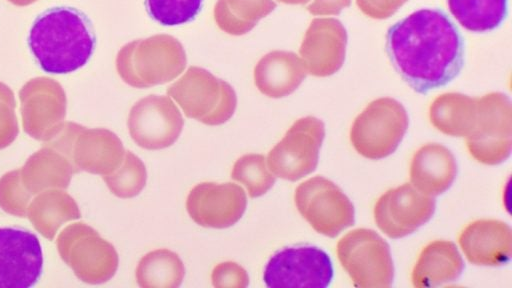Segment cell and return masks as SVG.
I'll use <instances>...</instances> for the list:
<instances>
[{
	"label": "cell",
	"instance_id": "obj_1",
	"mask_svg": "<svg viewBox=\"0 0 512 288\" xmlns=\"http://www.w3.org/2000/svg\"><path fill=\"white\" fill-rule=\"evenodd\" d=\"M386 52L401 78L426 94L456 78L464 65V39L439 8H423L397 21L387 31Z\"/></svg>",
	"mask_w": 512,
	"mask_h": 288
},
{
	"label": "cell",
	"instance_id": "obj_2",
	"mask_svg": "<svg viewBox=\"0 0 512 288\" xmlns=\"http://www.w3.org/2000/svg\"><path fill=\"white\" fill-rule=\"evenodd\" d=\"M27 44L44 72L68 74L88 63L95 50L96 35L84 12L74 7L56 6L35 18Z\"/></svg>",
	"mask_w": 512,
	"mask_h": 288
},
{
	"label": "cell",
	"instance_id": "obj_3",
	"mask_svg": "<svg viewBox=\"0 0 512 288\" xmlns=\"http://www.w3.org/2000/svg\"><path fill=\"white\" fill-rule=\"evenodd\" d=\"M181 43L169 35H156L128 43L118 52L119 76L135 88L164 84L178 77L186 67Z\"/></svg>",
	"mask_w": 512,
	"mask_h": 288
},
{
	"label": "cell",
	"instance_id": "obj_4",
	"mask_svg": "<svg viewBox=\"0 0 512 288\" xmlns=\"http://www.w3.org/2000/svg\"><path fill=\"white\" fill-rule=\"evenodd\" d=\"M465 142L470 156L484 165L504 162L512 148V105L501 92L476 98Z\"/></svg>",
	"mask_w": 512,
	"mask_h": 288
},
{
	"label": "cell",
	"instance_id": "obj_5",
	"mask_svg": "<svg viewBox=\"0 0 512 288\" xmlns=\"http://www.w3.org/2000/svg\"><path fill=\"white\" fill-rule=\"evenodd\" d=\"M167 94L181 107L186 117L217 126L234 114L236 93L231 85L209 71L191 66L167 89Z\"/></svg>",
	"mask_w": 512,
	"mask_h": 288
},
{
	"label": "cell",
	"instance_id": "obj_6",
	"mask_svg": "<svg viewBox=\"0 0 512 288\" xmlns=\"http://www.w3.org/2000/svg\"><path fill=\"white\" fill-rule=\"evenodd\" d=\"M45 144L64 155L78 172L102 176L115 171L125 155L120 138L112 131L89 129L74 122L63 123Z\"/></svg>",
	"mask_w": 512,
	"mask_h": 288
},
{
	"label": "cell",
	"instance_id": "obj_7",
	"mask_svg": "<svg viewBox=\"0 0 512 288\" xmlns=\"http://www.w3.org/2000/svg\"><path fill=\"white\" fill-rule=\"evenodd\" d=\"M409 118L404 106L390 97L370 102L355 118L350 142L361 156L379 160L391 155L408 129Z\"/></svg>",
	"mask_w": 512,
	"mask_h": 288
},
{
	"label": "cell",
	"instance_id": "obj_8",
	"mask_svg": "<svg viewBox=\"0 0 512 288\" xmlns=\"http://www.w3.org/2000/svg\"><path fill=\"white\" fill-rule=\"evenodd\" d=\"M337 257L353 284L361 288L392 285L394 266L388 243L374 230L357 228L337 243Z\"/></svg>",
	"mask_w": 512,
	"mask_h": 288
},
{
	"label": "cell",
	"instance_id": "obj_9",
	"mask_svg": "<svg viewBox=\"0 0 512 288\" xmlns=\"http://www.w3.org/2000/svg\"><path fill=\"white\" fill-rule=\"evenodd\" d=\"M61 259L81 281L101 284L116 273L119 258L114 246L84 222L64 228L57 238Z\"/></svg>",
	"mask_w": 512,
	"mask_h": 288
},
{
	"label": "cell",
	"instance_id": "obj_10",
	"mask_svg": "<svg viewBox=\"0 0 512 288\" xmlns=\"http://www.w3.org/2000/svg\"><path fill=\"white\" fill-rule=\"evenodd\" d=\"M294 202L301 216L324 236L334 238L354 224L353 204L334 182L322 176L300 183Z\"/></svg>",
	"mask_w": 512,
	"mask_h": 288
},
{
	"label": "cell",
	"instance_id": "obj_11",
	"mask_svg": "<svg viewBox=\"0 0 512 288\" xmlns=\"http://www.w3.org/2000/svg\"><path fill=\"white\" fill-rule=\"evenodd\" d=\"M324 137L322 120L314 116L296 120L269 151L266 161L270 171L288 181H297L312 173L317 167Z\"/></svg>",
	"mask_w": 512,
	"mask_h": 288
},
{
	"label": "cell",
	"instance_id": "obj_12",
	"mask_svg": "<svg viewBox=\"0 0 512 288\" xmlns=\"http://www.w3.org/2000/svg\"><path fill=\"white\" fill-rule=\"evenodd\" d=\"M333 278L330 257L316 246L286 247L273 254L265 265L263 280L266 286L328 287Z\"/></svg>",
	"mask_w": 512,
	"mask_h": 288
},
{
	"label": "cell",
	"instance_id": "obj_13",
	"mask_svg": "<svg viewBox=\"0 0 512 288\" xmlns=\"http://www.w3.org/2000/svg\"><path fill=\"white\" fill-rule=\"evenodd\" d=\"M184 126L183 117L169 96L149 95L131 108L127 127L141 148L161 150L173 145Z\"/></svg>",
	"mask_w": 512,
	"mask_h": 288
},
{
	"label": "cell",
	"instance_id": "obj_14",
	"mask_svg": "<svg viewBox=\"0 0 512 288\" xmlns=\"http://www.w3.org/2000/svg\"><path fill=\"white\" fill-rule=\"evenodd\" d=\"M436 208L434 197L405 183L389 189L375 203L373 216L378 228L389 238L405 237L427 223Z\"/></svg>",
	"mask_w": 512,
	"mask_h": 288
},
{
	"label": "cell",
	"instance_id": "obj_15",
	"mask_svg": "<svg viewBox=\"0 0 512 288\" xmlns=\"http://www.w3.org/2000/svg\"><path fill=\"white\" fill-rule=\"evenodd\" d=\"M19 98L24 131L36 140H50L66 117V96L61 85L50 78H34L22 87Z\"/></svg>",
	"mask_w": 512,
	"mask_h": 288
},
{
	"label": "cell",
	"instance_id": "obj_16",
	"mask_svg": "<svg viewBox=\"0 0 512 288\" xmlns=\"http://www.w3.org/2000/svg\"><path fill=\"white\" fill-rule=\"evenodd\" d=\"M43 272L38 237L21 227L0 228V288H31Z\"/></svg>",
	"mask_w": 512,
	"mask_h": 288
},
{
	"label": "cell",
	"instance_id": "obj_17",
	"mask_svg": "<svg viewBox=\"0 0 512 288\" xmlns=\"http://www.w3.org/2000/svg\"><path fill=\"white\" fill-rule=\"evenodd\" d=\"M247 206L244 189L232 182H202L194 186L186 199L191 219L207 228L224 229L236 224Z\"/></svg>",
	"mask_w": 512,
	"mask_h": 288
},
{
	"label": "cell",
	"instance_id": "obj_18",
	"mask_svg": "<svg viewBox=\"0 0 512 288\" xmlns=\"http://www.w3.org/2000/svg\"><path fill=\"white\" fill-rule=\"evenodd\" d=\"M346 46L347 32L341 21L313 19L299 49L306 72L316 77L333 75L344 63Z\"/></svg>",
	"mask_w": 512,
	"mask_h": 288
},
{
	"label": "cell",
	"instance_id": "obj_19",
	"mask_svg": "<svg viewBox=\"0 0 512 288\" xmlns=\"http://www.w3.org/2000/svg\"><path fill=\"white\" fill-rule=\"evenodd\" d=\"M458 243L467 260L478 266H501L511 259L512 231L504 221L478 219L460 232Z\"/></svg>",
	"mask_w": 512,
	"mask_h": 288
},
{
	"label": "cell",
	"instance_id": "obj_20",
	"mask_svg": "<svg viewBox=\"0 0 512 288\" xmlns=\"http://www.w3.org/2000/svg\"><path fill=\"white\" fill-rule=\"evenodd\" d=\"M457 175L453 153L439 143L421 146L411 159L410 183L422 193L435 197L450 188Z\"/></svg>",
	"mask_w": 512,
	"mask_h": 288
},
{
	"label": "cell",
	"instance_id": "obj_21",
	"mask_svg": "<svg viewBox=\"0 0 512 288\" xmlns=\"http://www.w3.org/2000/svg\"><path fill=\"white\" fill-rule=\"evenodd\" d=\"M464 269V261L457 246L448 240L428 243L420 252L412 269L414 287H436L457 280Z\"/></svg>",
	"mask_w": 512,
	"mask_h": 288
},
{
	"label": "cell",
	"instance_id": "obj_22",
	"mask_svg": "<svg viewBox=\"0 0 512 288\" xmlns=\"http://www.w3.org/2000/svg\"><path fill=\"white\" fill-rule=\"evenodd\" d=\"M301 58L293 52L272 51L262 57L254 69L258 90L270 98L293 93L306 77Z\"/></svg>",
	"mask_w": 512,
	"mask_h": 288
},
{
	"label": "cell",
	"instance_id": "obj_23",
	"mask_svg": "<svg viewBox=\"0 0 512 288\" xmlns=\"http://www.w3.org/2000/svg\"><path fill=\"white\" fill-rule=\"evenodd\" d=\"M77 172L64 155L46 145L20 168L21 181L32 196L48 188L66 189Z\"/></svg>",
	"mask_w": 512,
	"mask_h": 288
},
{
	"label": "cell",
	"instance_id": "obj_24",
	"mask_svg": "<svg viewBox=\"0 0 512 288\" xmlns=\"http://www.w3.org/2000/svg\"><path fill=\"white\" fill-rule=\"evenodd\" d=\"M26 216L34 228L52 241L66 222L81 217L75 200L63 190H45L28 205Z\"/></svg>",
	"mask_w": 512,
	"mask_h": 288
},
{
	"label": "cell",
	"instance_id": "obj_25",
	"mask_svg": "<svg viewBox=\"0 0 512 288\" xmlns=\"http://www.w3.org/2000/svg\"><path fill=\"white\" fill-rule=\"evenodd\" d=\"M476 98L461 93L439 95L429 107V120L443 134L465 137L475 109Z\"/></svg>",
	"mask_w": 512,
	"mask_h": 288
},
{
	"label": "cell",
	"instance_id": "obj_26",
	"mask_svg": "<svg viewBox=\"0 0 512 288\" xmlns=\"http://www.w3.org/2000/svg\"><path fill=\"white\" fill-rule=\"evenodd\" d=\"M185 267L175 252L156 249L144 255L135 271L137 284L142 288H176L182 284Z\"/></svg>",
	"mask_w": 512,
	"mask_h": 288
},
{
	"label": "cell",
	"instance_id": "obj_27",
	"mask_svg": "<svg viewBox=\"0 0 512 288\" xmlns=\"http://www.w3.org/2000/svg\"><path fill=\"white\" fill-rule=\"evenodd\" d=\"M276 8L273 0H218L214 18L220 29L232 35H242Z\"/></svg>",
	"mask_w": 512,
	"mask_h": 288
},
{
	"label": "cell",
	"instance_id": "obj_28",
	"mask_svg": "<svg viewBox=\"0 0 512 288\" xmlns=\"http://www.w3.org/2000/svg\"><path fill=\"white\" fill-rule=\"evenodd\" d=\"M458 23L474 33L498 28L508 15V0H447Z\"/></svg>",
	"mask_w": 512,
	"mask_h": 288
},
{
	"label": "cell",
	"instance_id": "obj_29",
	"mask_svg": "<svg viewBox=\"0 0 512 288\" xmlns=\"http://www.w3.org/2000/svg\"><path fill=\"white\" fill-rule=\"evenodd\" d=\"M102 178L112 194L122 199H129L139 195L144 189L147 171L143 161L127 150L120 166Z\"/></svg>",
	"mask_w": 512,
	"mask_h": 288
},
{
	"label": "cell",
	"instance_id": "obj_30",
	"mask_svg": "<svg viewBox=\"0 0 512 288\" xmlns=\"http://www.w3.org/2000/svg\"><path fill=\"white\" fill-rule=\"evenodd\" d=\"M231 178L244 185L251 198L267 193L276 181L262 154H245L238 158L232 167Z\"/></svg>",
	"mask_w": 512,
	"mask_h": 288
},
{
	"label": "cell",
	"instance_id": "obj_31",
	"mask_svg": "<svg viewBox=\"0 0 512 288\" xmlns=\"http://www.w3.org/2000/svg\"><path fill=\"white\" fill-rule=\"evenodd\" d=\"M203 0H145L149 16L163 26H178L196 18Z\"/></svg>",
	"mask_w": 512,
	"mask_h": 288
},
{
	"label": "cell",
	"instance_id": "obj_32",
	"mask_svg": "<svg viewBox=\"0 0 512 288\" xmlns=\"http://www.w3.org/2000/svg\"><path fill=\"white\" fill-rule=\"evenodd\" d=\"M31 196L21 181L20 169L7 172L0 178V207L5 212L26 217Z\"/></svg>",
	"mask_w": 512,
	"mask_h": 288
},
{
	"label": "cell",
	"instance_id": "obj_33",
	"mask_svg": "<svg viewBox=\"0 0 512 288\" xmlns=\"http://www.w3.org/2000/svg\"><path fill=\"white\" fill-rule=\"evenodd\" d=\"M15 105L12 90L0 82V149L9 146L18 136Z\"/></svg>",
	"mask_w": 512,
	"mask_h": 288
},
{
	"label": "cell",
	"instance_id": "obj_34",
	"mask_svg": "<svg viewBox=\"0 0 512 288\" xmlns=\"http://www.w3.org/2000/svg\"><path fill=\"white\" fill-rule=\"evenodd\" d=\"M212 285L216 288H244L249 284L246 270L239 264L227 261L217 264L211 273Z\"/></svg>",
	"mask_w": 512,
	"mask_h": 288
},
{
	"label": "cell",
	"instance_id": "obj_35",
	"mask_svg": "<svg viewBox=\"0 0 512 288\" xmlns=\"http://www.w3.org/2000/svg\"><path fill=\"white\" fill-rule=\"evenodd\" d=\"M408 0H356L358 8L373 19H386L392 16Z\"/></svg>",
	"mask_w": 512,
	"mask_h": 288
},
{
	"label": "cell",
	"instance_id": "obj_36",
	"mask_svg": "<svg viewBox=\"0 0 512 288\" xmlns=\"http://www.w3.org/2000/svg\"><path fill=\"white\" fill-rule=\"evenodd\" d=\"M306 9L313 15H338L351 0H310Z\"/></svg>",
	"mask_w": 512,
	"mask_h": 288
},
{
	"label": "cell",
	"instance_id": "obj_37",
	"mask_svg": "<svg viewBox=\"0 0 512 288\" xmlns=\"http://www.w3.org/2000/svg\"><path fill=\"white\" fill-rule=\"evenodd\" d=\"M278 1L286 3V4H306L310 0H278Z\"/></svg>",
	"mask_w": 512,
	"mask_h": 288
}]
</instances>
